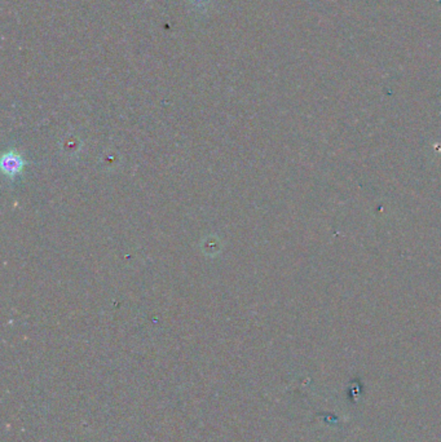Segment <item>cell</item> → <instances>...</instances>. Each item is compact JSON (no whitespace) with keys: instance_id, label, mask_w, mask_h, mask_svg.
Here are the masks:
<instances>
[{"instance_id":"1","label":"cell","mask_w":441,"mask_h":442,"mask_svg":"<svg viewBox=\"0 0 441 442\" xmlns=\"http://www.w3.org/2000/svg\"><path fill=\"white\" fill-rule=\"evenodd\" d=\"M24 166H25V162L17 153L8 151V153H6L3 156L1 168H3V172L10 178H13V177L17 176L19 174H21V171L24 169Z\"/></svg>"}]
</instances>
